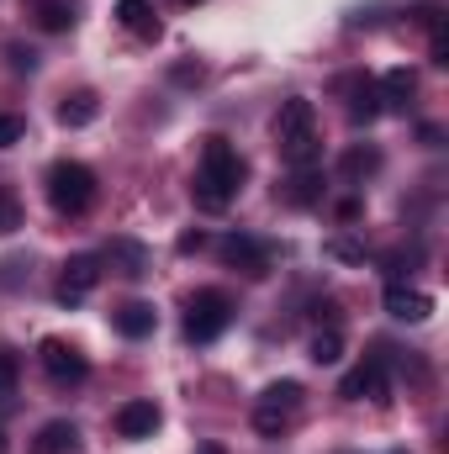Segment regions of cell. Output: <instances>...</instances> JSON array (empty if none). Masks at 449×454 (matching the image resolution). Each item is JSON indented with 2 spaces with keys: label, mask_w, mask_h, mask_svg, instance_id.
<instances>
[{
  "label": "cell",
  "mask_w": 449,
  "mask_h": 454,
  "mask_svg": "<svg viewBox=\"0 0 449 454\" xmlns=\"http://www.w3.org/2000/svg\"><path fill=\"white\" fill-rule=\"evenodd\" d=\"M243 175H248L243 153H238L227 137H207V143H201L196 180H191V201H196L201 212H227V207L238 201V191H243Z\"/></svg>",
  "instance_id": "cell-1"
},
{
  "label": "cell",
  "mask_w": 449,
  "mask_h": 454,
  "mask_svg": "<svg viewBox=\"0 0 449 454\" xmlns=\"http://www.w3.org/2000/svg\"><path fill=\"white\" fill-rule=\"evenodd\" d=\"M275 143H280V159L291 169H312L323 159V143H318V106L307 96H291L280 101L275 112Z\"/></svg>",
  "instance_id": "cell-2"
},
{
  "label": "cell",
  "mask_w": 449,
  "mask_h": 454,
  "mask_svg": "<svg viewBox=\"0 0 449 454\" xmlns=\"http://www.w3.org/2000/svg\"><path fill=\"white\" fill-rule=\"evenodd\" d=\"M91 201H96V175H91V164L59 159V164L48 169V207H53L59 217H85Z\"/></svg>",
  "instance_id": "cell-3"
},
{
  "label": "cell",
  "mask_w": 449,
  "mask_h": 454,
  "mask_svg": "<svg viewBox=\"0 0 449 454\" xmlns=\"http://www.w3.org/2000/svg\"><path fill=\"white\" fill-rule=\"evenodd\" d=\"M232 296L227 291H196L191 296V307H185V339L191 343H212L227 333V323H232Z\"/></svg>",
  "instance_id": "cell-4"
},
{
  "label": "cell",
  "mask_w": 449,
  "mask_h": 454,
  "mask_svg": "<svg viewBox=\"0 0 449 454\" xmlns=\"http://www.w3.org/2000/svg\"><path fill=\"white\" fill-rule=\"evenodd\" d=\"M296 407H302V386H296V380H275V386L259 396V407H254V428H259L264 439H275V434L291 423Z\"/></svg>",
  "instance_id": "cell-5"
},
{
  "label": "cell",
  "mask_w": 449,
  "mask_h": 454,
  "mask_svg": "<svg viewBox=\"0 0 449 454\" xmlns=\"http://www.w3.org/2000/svg\"><path fill=\"white\" fill-rule=\"evenodd\" d=\"M37 359H43V370H48L53 386H80V380L91 375V359H85L69 339H43L37 343Z\"/></svg>",
  "instance_id": "cell-6"
},
{
  "label": "cell",
  "mask_w": 449,
  "mask_h": 454,
  "mask_svg": "<svg viewBox=\"0 0 449 454\" xmlns=\"http://www.w3.org/2000/svg\"><path fill=\"white\" fill-rule=\"evenodd\" d=\"M96 280H101V259H96V254H75V259H64L53 296H59L64 307H80V301L96 291Z\"/></svg>",
  "instance_id": "cell-7"
},
{
  "label": "cell",
  "mask_w": 449,
  "mask_h": 454,
  "mask_svg": "<svg viewBox=\"0 0 449 454\" xmlns=\"http://www.w3.org/2000/svg\"><path fill=\"white\" fill-rule=\"evenodd\" d=\"M338 396H343V402H386V359H381V354H365V359L338 380Z\"/></svg>",
  "instance_id": "cell-8"
},
{
  "label": "cell",
  "mask_w": 449,
  "mask_h": 454,
  "mask_svg": "<svg viewBox=\"0 0 449 454\" xmlns=\"http://www.w3.org/2000/svg\"><path fill=\"white\" fill-rule=\"evenodd\" d=\"M217 254H223V264H232V270H243V275H270V243H259V238H248V232H227L223 243H217Z\"/></svg>",
  "instance_id": "cell-9"
},
{
  "label": "cell",
  "mask_w": 449,
  "mask_h": 454,
  "mask_svg": "<svg viewBox=\"0 0 449 454\" xmlns=\"http://www.w3.org/2000/svg\"><path fill=\"white\" fill-rule=\"evenodd\" d=\"M338 96H343V112H349L354 127H370L375 116L386 112V106H381V90H375L370 74H343V80H338Z\"/></svg>",
  "instance_id": "cell-10"
},
{
  "label": "cell",
  "mask_w": 449,
  "mask_h": 454,
  "mask_svg": "<svg viewBox=\"0 0 449 454\" xmlns=\"http://www.w3.org/2000/svg\"><path fill=\"white\" fill-rule=\"evenodd\" d=\"M386 312L402 317V323H423V317L434 312V296L418 291V286H407V280H391V286H386Z\"/></svg>",
  "instance_id": "cell-11"
},
{
  "label": "cell",
  "mask_w": 449,
  "mask_h": 454,
  "mask_svg": "<svg viewBox=\"0 0 449 454\" xmlns=\"http://www.w3.org/2000/svg\"><path fill=\"white\" fill-rule=\"evenodd\" d=\"M154 428H159V407L148 396H132V402L116 407V434L122 439H154Z\"/></svg>",
  "instance_id": "cell-12"
},
{
  "label": "cell",
  "mask_w": 449,
  "mask_h": 454,
  "mask_svg": "<svg viewBox=\"0 0 449 454\" xmlns=\"http://www.w3.org/2000/svg\"><path fill=\"white\" fill-rule=\"evenodd\" d=\"M275 196H280L286 207H318V201H323V175H318V164H312V169H296L286 185H275Z\"/></svg>",
  "instance_id": "cell-13"
},
{
  "label": "cell",
  "mask_w": 449,
  "mask_h": 454,
  "mask_svg": "<svg viewBox=\"0 0 449 454\" xmlns=\"http://www.w3.org/2000/svg\"><path fill=\"white\" fill-rule=\"evenodd\" d=\"M116 21H122L132 37H143V43H159V32H164L148 0H116Z\"/></svg>",
  "instance_id": "cell-14"
},
{
  "label": "cell",
  "mask_w": 449,
  "mask_h": 454,
  "mask_svg": "<svg viewBox=\"0 0 449 454\" xmlns=\"http://www.w3.org/2000/svg\"><path fill=\"white\" fill-rule=\"evenodd\" d=\"M112 323H116L122 339H148V333L159 328V312H154L148 301H127V307H116L112 312Z\"/></svg>",
  "instance_id": "cell-15"
},
{
  "label": "cell",
  "mask_w": 449,
  "mask_h": 454,
  "mask_svg": "<svg viewBox=\"0 0 449 454\" xmlns=\"http://www.w3.org/2000/svg\"><path fill=\"white\" fill-rule=\"evenodd\" d=\"M75 450H80V428H75L69 418L43 423V434L32 439V454H75Z\"/></svg>",
  "instance_id": "cell-16"
},
{
  "label": "cell",
  "mask_w": 449,
  "mask_h": 454,
  "mask_svg": "<svg viewBox=\"0 0 449 454\" xmlns=\"http://www.w3.org/2000/svg\"><path fill=\"white\" fill-rule=\"evenodd\" d=\"M375 90H381V106L407 112V106H413V96H418V74H413V69H391L386 80H375Z\"/></svg>",
  "instance_id": "cell-17"
},
{
  "label": "cell",
  "mask_w": 449,
  "mask_h": 454,
  "mask_svg": "<svg viewBox=\"0 0 449 454\" xmlns=\"http://www.w3.org/2000/svg\"><path fill=\"white\" fill-rule=\"evenodd\" d=\"M27 16L43 32H69L75 27V0H27Z\"/></svg>",
  "instance_id": "cell-18"
},
{
  "label": "cell",
  "mask_w": 449,
  "mask_h": 454,
  "mask_svg": "<svg viewBox=\"0 0 449 454\" xmlns=\"http://www.w3.org/2000/svg\"><path fill=\"white\" fill-rule=\"evenodd\" d=\"M101 264H112L116 275H127V280L148 275V254H143L138 243H127V238H116L112 248H106V259H101Z\"/></svg>",
  "instance_id": "cell-19"
},
{
  "label": "cell",
  "mask_w": 449,
  "mask_h": 454,
  "mask_svg": "<svg viewBox=\"0 0 449 454\" xmlns=\"http://www.w3.org/2000/svg\"><path fill=\"white\" fill-rule=\"evenodd\" d=\"M96 116H101L96 90H75V96H64V101H59V121H64V127H91Z\"/></svg>",
  "instance_id": "cell-20"
},
{
  "label": "cell",
  "mask_w": 449,
  "mask_h": 454,
  "mask_svg": "<svg viewBox=\"0 0 449 454\" xmlns=\"http://www.w3.org/2000/svg\"><path fill=\"white\" fill-rule=\"evenodd\" d=\"M338 169H343V180H365V175H375V169H381V148L354 143V148L338 159Z\"/></svg>",
  "instance_id": "cell-21"
},
{
  "label": "cell",
  "mask_w": 449,
  "mask_h": 454,
  "mask_svg": "<svg viewBox=\"0 0 449 454\" xmlns=\"http://www.w3.org/2000/svg\"><path fill=\"white\" fill-rule=\"evenodd\" d=\"M307 354H312V364H338V359H343V333H338V328H318Z\"/></svg>",
  "instance_id": "cell-22"
},
{
  "label": "cell",
  "mask_w": 449,
  "mask_h": 454,
  "mask_svg": "<svg viewBox=\"0 0 449 454\" xmlns=\"http://www.w3.org/2000/svg\"><path fill=\"white\" fill-rule=\"evenodd\" d=\"M429 59L434 64H449V32H445V16L429 27Z\"/></svg>",
  "instance_id": "cell-23"
},
{
  "label": "cell",
  "mask_w": 449,
  "mask_h": 454,
  "mask_svg": "<svg viewBox=\"0 0 449 454\" xmlns=\"http://www.w3.org/2000/svg\"><path fill=\"white\" fill-rule=\"evenodd\" d=\"M5 64H11L16 74H32V69H37V53L21 48V43H11V48H5Z\"/></svg>",
  "instance_id": "cell-24"
},
{
  "label": "cell",
  "mask_w": 449,
  "mask_h": 454,
  "mask_svg": "<svg viewBox=\"0 0 449 454\" xmlns=\"http://www.w3.org/2000/svg\"><path fill=\"white\" fill-rule=\"evenodd\" d=\"M21 132H27V127H21V116L0 112V148H16V143H21Z\"/></svg>",
  "instance_id": "cell-25"
},
{
  "label": "cell",
  "mask_w": 449,
  "mask_h": 454,
  "mask_svg": "<svg viewBox=\"0 0 449 454\" xmlns=\"http://www.w3.org/2000/svg\"><path fill=\"white\" fill-rule=\"evenodd\" d=\"M11 227H21V207H16V196L0 185V232H11Z\"/></svg>",
  "instance_id": "cell-26"
},
{
  "label": "cell",
  "mask_w": 449,
  "mask_h": 454,
  "mask_svg": "<svg viewBox=\"0 0 449 454\" xmlns=\"http://www.w3.org/2000/svg\"><path fill=\"white\" fill-rule=\"evenodd\" d=\"M16 375H21L16 354H5V348H0V396H11V391H16Z\"/></svg>",
  "instance_id": "cell-27"
},
{
  "label": "cell",
  "mask_w": 449,
  "mask_h": 454,
  "mask_svg": "<svg viewBox=\"0 0 449 454\" xmlns=\"http://www.w3.org/2000/svg\"><path fill=\"white\" fill-rule=\"evenodd\" d=\"M328 254H334V259H365V248H359V243H349V238H334V243H328Z\"/></svg>",
  "instance_id": "cell-28"
},
{
  "label": "cell",
  "mask_w": 449,
  "mask_h": 454,
  "mask_svg": "<svg viewBox=\"0 0 449 454\" xmlns=\"http://www.w3.org/2000/svg\"><path fill=\"white\" fill-rule=\"evenodd\" d=\"M201 243H207V238H201V232H185V238H180V254H196V248H201Z\"/></svg>",
  "instance_id": "cell-29"
},
{
  "label": "cell",
  "mask_w": 449,
  "mask_h": 454,
  "mask_svg": "<svg viewBox=\"0 0 449 454\" xmlns=\"http://www.w3.org/2000/svg\"><path fill=\"white\" fill-rule=\"evenodd\" d=\"M196 454H227V450H223V444H201Z\"/></svg>",
  "instance_id": "cell-30"
},
{
  "label": "cell",
  "mask_w": 449,
  "mask_h": 454,
  "mask_svg": "<svg viewBox=\"0 0 449 454\" xmlns=\"http://www.w3.org/2000/svg\"><path fill=\"white\" fill-rule=\"evenodd\" d=\"M180 5H201V0H180Z\"/></svg>",
  "instance_id": "cell-31"
},
{
  "label": "cell",
  "mask_w": 449,
  "mask_h": 454,
  "mask_svg": "<svg viewBox=\"0 0 449 454\" xmlns=\"http://www.w3.org/2000/svg\"><path fill=\"white\" fill-rule=\"evenodd\" d=\"M0 454H5V434H0Z\"/></svg>",
  "instance_id": "cell-32"
}]
</instances>
